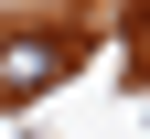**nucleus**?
<instances>
[{
	"label": "nucleus",
	"mask_w": 150,
	"mask_h": 139,
	"mask_svg": "<svg viewBox=\"0 0 150 139\" xmlns=\"http://www.w3.org/2000/svg\"><path fill=\"white\" fill-rule=\"evenodd\" d=\"M64 75H75V32H11V43H0V107L64 86Z\"/></svg>",
	"instance_id": "1"
}]
</instances>
